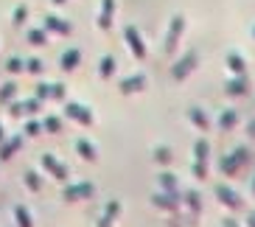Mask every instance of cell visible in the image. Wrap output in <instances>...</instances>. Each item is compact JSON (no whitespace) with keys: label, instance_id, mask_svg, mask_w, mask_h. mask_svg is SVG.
Wrapping results in <instances>:
<instances>
[{"label":"cell","instance_id":"6da1fadb","mask_svg":"<svg viewBox=\"0 0 255 227\" xmlns=\"http://www.w3.org/2000/svg\"><path fill=\"white\" fill-rule=\"evenodd\" d=\"M250 163H253V149H247V146H236L230 154H225V157L219 160V171H222L225 177H239Z\"/></svg>","mask_w":255,"mask_h":227},{"label":"cell","instance_id":"7a4b0ae2","mask_svg":"<svg viewBox=\"0 0 255 227\" xmlns=\"http://www.w3.org/2000/svg\"><path fill=\"white\" fill-rule=\"evenodd\" d=\"M185 28H188L185 14H174L171 20H168V28H165V37H163V53L165 56H174V53H177L180 39L185 37Z\"/></svg>","mask_w":255,"mask_h":227},{"label":"cell","instance_id":"3957f363","mask_svg":"<svg viewBox=\"0 0 255 227\" xmlns=\"http://www.w3.org/2000/svg\"><path fill=\"white\" fill-rule=\"evenodd\" d=\"M199 62H202L199 59V51H196V48H188L185 53H180V56L171 62V79L174 82H185L188 76L199 68Z\"/></svg>","mask_w":255,"mask_h":227},{"label":"cell","instance_id":"277c9868","mask_svg":"<svg viewBox=\"0 0 255 227\" xmlns=\"http://www.w3.org/2000/svg\"><path fill=\"white\" fill-rule=\"evenodd\" d=\"M62 115L68 118V121L79 123V126H93L96 123V113H93L90 107L79 104V101H62Z\"/></svg>","mask_w":255,"mask_h":227},{"label":"cell","instance_id":"5b68a950","mask_svg":"<svg viewBox=\"0 0 255 227\" xmlns=\"http://www.w3.org/2000/svg\"><path fill=\"white\" fill-rule=\"evenodd\" d=\"M213 197L219 199V202L225 205L227 211H244V197H241L239 191L233 188V185H227V182H219L216 188H213Z\"/></svg>","mask_w":255,"mask_h":227},{"label":"cell","instance_id":"8992f818","mask_svg":"<svg viewBox=\"0 0 255 227\" xmlns=\"http://www.w3.org/2000/svg\"><path fill=\"white\" fill-rule=\"evenodd\" d=\"M151 205L165 213H177L182 208V191H160L157 188L151 194Z\"/></svg>","mask_w":255,"mask_h":227},{"label":"cell","instance_id":"52a82bcc","mask_svg":"<svg viewBox=\"0 0 255 227\" xmlns=\"http://www.w3.org/2000/svg\"><path fill=\"white\" fill-rule=\"evenodd\" d=\"M124 42H127L129 53H132L137 62H143L146 56H149V48H146V42H143L140 28H135V25H127V28H124Z\"/></svg>","mask_w":255,"mask_h":227},{"label":"cell","instance_id":"ba28073f","mask_svg":"<svg viewBox=\"0 0 255 227\" xmlns=\"http://www.w3.org/2000/svg\"><path fill=\"white\" fill-rule=\"evenodd\" d=\"M149 87V76L146 73H129V76H124L118 82V90H121V96H135V93H143Z\"/></svg>","mask_w":255,"mask_h":227},{"label":"cell","instance_id":"9c48e42d","mask_svg":"<svg viewBox=\"0 0 255 227\" xmlns=\"http://www.w3.org/2000/svg\"><path fill=\"white\" fill-rule=\"evenodd\" d=\"M39 166H42V171H45L48 177H53V180H59V182H65L68 180V166L65 163H59V157L56 154H51V151H45L42 157H39Z\"/></svg>","mask_w":255,"mask_h":227},{"label":"cell","instance_id":"30bf717a","mask_svg":"<svg viewBox=\"0 0 255 227\" xmlns=\"http://www.w3.org/2000/svg\"><path fill=\"white\" fill-rule=\"evenodd\" d=\"M93 194H96V185L93 182H70V185L62 188V199H68V202H84Z\"/></svg>","mask_w":255,"mask_h":227},{"label":"cell","instance_id":"8fae6325","mask_svg":"<svg viewBox=\"0 0 255 227\" xmlns=\"http://www.w3.org/2000/svg\"><path fill=\"white\" fill-rule=\"evenodd\" d=\"M42 28H45L48 34H53V37H68V34H73V23L62 20V17H56V14L42 17Z\"/></svg>","mask_w":255,"mask_h":227},{"label":"cell","instance_id":"7c38bea8","mask_svg":"<svg viewBox=\"0 0 255 227\" xmlns=\"http://www.w3.org/2000/svg\"><path fill=\"white\" fill-rule=\"evenodd\" d=\"M185 115H188V121H191V126L199 129V132H210L213 129V118H210L208 110H202V107H196V104L188 107Z\"/></svg>","mask_w":255,"mask_h":227},{"label":"cell","instance_id":"4fadbf2b","mask_svg":"<svg viewBox=\"0 0 255 227\" xmlns=\"http://www.w3.org/2000/svg\"><path fill=\"white\" fill-rule=\"evenodd\" d=\"M250 93V79L247 73L244 76H230L225 82V96H230V99H241V96H247Z\"/></svg>","mask_w":255,"mask_h":227},{"label":"cell","instance_id":"5bb4252c","mask_svg":"<svg viewBox=\"0 0 255 227\" xmlns=\"http://www.w3.org/2000/svg\"><path fill=\"white\" fill-rule=\"evenodd\" d=\"M39 107H42V101L34 96V99H25V101H11V110L8 113L14 115V118H31V115H37L39 113Z\"/></svg>","mask_w":255,"mask_h":227},{"label":"cell","instance_id":"9a60e30c","mask_svg":"<svg viewBox=\"0 0 255 227\" xmlns=\"http://www.w3.org/2000/svg\"><path fill=\"white\" fill-rule=\"evenodd\" d=\"M115 0H101V8H98V28L101 31H110L115 23Z\"/></svg>","mask_w":255,"mask_h":227},{"label":"cell","instance_id":"2e32d148","mask_svg":"<svg viewBox=\"0 0 255 227\" xmlns=\"http://www.w3.org/2000/svg\"><path fill=\"white\" fill-rule=\"evenodd\" d=\"M239 123H241V115H239V110H233V107L222 110V113H219V118H216V126L222 129V132H233Z\"/></svg>","mask_w":255,"mask_h":227},{"label":"cell","instance_id":"e0dca14e","mask_svg":"<svg viewBox=\"0 0 255 227\" xmlns=\"http://www.w3.org/2000/svg\"><path fill=\"white\" fill-rule=\"evenodd\" d=\"M182 208H188L191 219H196L202 213V197H199V191H182Z\"/></svg>","mask_w":255,"mask_h":227},{"label":"cell","instance_id":"ac0fdd59","mask_svg":"<svg viewBox=\"0 0 255 227\" xmlns=\"http://www.w3.org/2000/svg\"><path fill=\"white\" fill-rule=\"evenodd\" d=\"M76 154H79L82 160L96 163V160H98V146L93 143L90 137H79V140H76Z\"/></svg>","mask_w":255,"mask_h":227},{"label":"cell","instance_id":"d6986e66","mask_svg":"<svg viewBox=\"0 0 255 227\" xmlns=\"http://www.w3.org/2000/svg\"><path fill=\"white\" fill-rule=\"evenodd\" d=\"M225 65H227V70H230L233 76H244V73H247V59H244L239 51H230V53H227V56H225Z\"/></svg>","mask_w":255,"mask_h":227},{"label":"cell","instance_id":"ffe728a7","mask_svg":"<svg viewBox=\"0 0 255 227\" xmlns=\"http://www.w3.org/2000/svg\"><path fill=\"white\" fill-rule=\"evenodd\" d=\"M79 65H82V51H79V48L62 51V56H59V68L62 70H76Z\"/></svg>","mask_w":255,"mask_h":227},{"label":"cell","instance_id":"44dd1931","mask_svg":"<svg viewBox=\"0 0 255 227\" xmlns=\"http://www.w3.org/2000/svg\"><path fill=\"white\" fill-rule=\"evenodd\" d=\"M23 146V135H14V137H6L0 140V160H11L17 154V149Z\"/></svg>","mask_w":255,"mask_h":227},{"label":"cell","instance_id":"7402d4cb","mask_svg":"<svg viewBox=\"0 0 255 227\" xmlns=\"http://www.w3.org/2000/svg\"><path fill=\"white\" fill-rule=\"evenodd\" d=\"M118 70V62H115V56L113 53H104L101 56V62H98V79H113V73Z\"/></svg>","mask_w":255,"mask_h":227},{"label":"cell","instance_id":"603a6c76","mask_svg":"<svg viewBox=\"0 0 255 227\" xmlns=\"http://www.w3.org/2000/svg\"><path fill=\"white\" fill-rule=\"evenodd\" d=\"M151 160H154L157 166H171V163H174V151H171V146H165V143L154 146V149H151Z\"/></svg>","mask_w":255,"mask_h":227},{"label":"cell","instance_id":"cb8c5ba5","mask_svg":"<svg viewBox=\"0 0 255 227\" xmlns=\"http://www.w3.org/2000/svg\"><path fill=\"white\" fill-rule=\"evenodd\" d=\"M14 225L17 227H34V216H31V211L25 208V205H14Z\"/></svg>","mask_w":255,"mask_h":227},{"label":"cell","instance_id":"d4e9b609","mask_svg":"<svg viewBox=\"0 0 255 227\" xmlns=\"http://www.w3.org/2000/svg\"><path fill=\"white\" fill-rule=\"evenodd\" d=\"M157 188H160V191H182L177 174H171V171H163V174H157Z\"/></svg>","mask_w":255,"mask_h":227},{"label":"cell","instance_id":"484cf974","mask_svg":"<svg viewBox=\"0 0 255 227\" xmlns=\"http://www.w3.org/2000/svg\"><path fill=\"white\" fill-rule=\"evenodd\" d=\"M23 182H25V188H28L31 194H39V191L45 188V180H42L37 171H25V174H23Z\"/></svg>","mask_w":255,"mask_h":227},{"label":"cell","instance_id":"4316f807","mask_svg":"<svg viewBox=\"0 0 255 227\" xmlns=\"http://www.w3.org/2000/svg\"><path fill=\"white\" fill-rule=\"evenodd\" d=\"M25 39H28L31 45H48V39H51V34H48L45 28H42V25H39V28H28V34H25Z\"/></svg>","mask_w":255,"mask_h":227},{"label":"cell","instance_id":"83f0119b","mask_svg":"<svg viewBox=\"0 0 255 227\" xmlns=\"http://www.w3.org/2000/svg\"><path fill=\"white\" fill-rule=\"evenodd\" d=\"M17 82H6V84H0V104H11V101L17 99Z\"/></svg>","mask_w":255,"mask_h":227},{"label":"cell","instance_id":"f1b7e54d","mask_svg":"<svg viewBox=\"0 0 255 227\" xmlns=\"http://www.w3.org/2000/svg\"><path fill=\"white\" fill-rule=\"evenodd\" d=\"M42 132H48V135H59L62 132V118L59 115H45V118H42Z\"/></svg>","mask_w":255,"mask_h":227},{"label":"cell","instance_id":"f546056e","mask_svg":"<svg viewBox=\"0 0 255 227\" xmlns=\"http://www.w3.org/2000/svg\"><path fill=\"white\" fill-rule=\"evenodd\" d=\"M194 160H210V140L208 137L194 140Z\"/></svg>","mask_w":255,"mask_h":227},{"label":"cell","instance_id":"4dcf8cb0","mask_svg":"<svg viewBox=\"0 0 255 227\" xmlns=\"http://www.w3.org/2000/svg\"><path fill=\"white\" fill-rule=\"evenodd\" d=\"M25 73L42 76V73H45V62L39 59V56H31V59H25Z\"/></svg>","mask_w":255,"mask_h":227},{"label":"cell","instance_id":"1f68e13d","mask_svg":"<svg viewBox=\"0 0 255 227\" xmlns=\"http://www.w3.org/2000/svg\"><path fill=\"white\" fill-rule=\"evenodd\" d=\"M191 174H194L196 180H208V174H210L208 160H194V163H191Z\"/></svg>","mask_w":255,"mask_h":227},{"label":"cell","instance_id":"d6a6232c","mask_svg":"<svg viewBox=\"0 0 255 227\" xmlns=\"http://www.w3.org/2000/svg\"><path fill=\"white\" fill-rule=\"evenodd\" d=\"M25 20H28V6H14V11H11V25L20 28V25H25Z\"/></svg>","mask_w":255,"mask_h":227},{"label":"cell","instance_id":"836d02e7","mask_svg":"<svg viewBox=\"0 0 255 227\" xmlns=\"http://www.w3.org/2000/svg\"><path fill=\"white\" fill-rule=\"evenodd\" d=\"M121 211H124V205H121V199H110V202L104 205V216H110L113 222H118Z\"/></svg>","mask_w":255,"mask_h":227},{"label":"cell","instance_id":"e575fe53","mask_svg":"<svg viewBox=\"0 0 255 227\" xmlns=\"http://www.w3.org/2000/svg\"><path fill=\"white\" fill-rule=\"evenodd\" d=\"M68 99V87L62 82H51V101H65Z\"/></svg>","mask_w":255,"mask_h":227},{"label":"cell","instance_id":"d590c367","mask_svg":"<svg viewBox=\"0 0 255 227\" xmlns=\"http://www.w3.org/2000/svg\"><path fill=\"white\" fill-rule=\"evenodd\" d=\"M6 70L11 76H20V73H25V62L20 59V56H11V59L6 62Z\"/></svg>","mask_w":255,"mask_h":227},{"label":"cell","instance_id":"8d00e7d4","mask_svg":"<svg viewBox=\"0 0 255 227\" xmlns=\"http://www.w3.org/2000/svg\"><path fill=\"white\" fill-rule=\"evenodd\" d=\"M23 135H25V137H37V135H42V121H25Z\"/></svg>","mask_w":255,"mask_h":227},{"label":"cell","instance_id":"74e56055","mask_svg":"<svg viewBox=\"0 0 255 227\" xmlns=\"http://www.w3.org/2000/svg\"><path fill=\"white\" fill-rule=\"evenodd\" d=\"M34 96H37L39 101H51V82H39L37 87H34Z\"/></svg>","mask_w":255,"mask_h":227},{"label":"cell","instance_id":"f35d334b","mask_svg":"<svg viewBox=\"0 0 255 227\" xmlns=\"http://www.w3.org/2000/svg\"><path fill=\"white\" fill-rule=\"evenodd\" d=\"M96 227H115V222L110 219V216H104V213H101V216L96 219Z\"/></svg>","mask_w":255,"mask_h":227},{"label":"cell","instance_id":"ab89813d","mask_svg":"<svg viewBox=\"0 0 255 227\" xmlns=\"http://www.w3.org/2000/svg\"><path fill=\"white\" fill-rule=\"evenodd\" d=\"M222 227H241V222L233 219V216H225V219H222Z\"/></svg>","mask_w":255,"mask_h":227},{"label":"cell","instance_id":"60d3db41","mask_svg":"<svg viewBox=\"0 0 255 227\" xmlns=\"http://www.w3.org/2000/svg\"><path fill=\"white\" fill-rule=\"evenodd\" d=\"M247 137H253V140H255V118H250V121H247Z\"/></svg>","mask_w":255,"mask_h":227},{"label":"cell","instance_id":"b9f144b4","mask_svg":"<svg viewBox=\"0 0 255 227\" xmlns=\"http://www.w3.org/2000/svg\"><path fill=\"white\" fill-rule=\"evenodd\" d=\"M247 227H255V211L247 213Z\"/></svg>","mask_w":255,"mask_h":227},{"label":"cell","instance_id":"7bdbcfd3","mask_svg":"<svg viewBox=\"0 0 255 227\" xmlns=\"http://www.w3.org/2000/svg\"><path fill=\"white\" fill-rule=\"evenodd\" d=\"M250 197H255V177L250 180Z\"/></svg>","mask_w":255,"mask_h":227},{"label":"cell","instance_id":"ee69618b","mask_svg":"<svg viewBox=\"0 0 255 227\" xmlns=\"http://www.w3.org/2000/svg\"><path fill=\"white\" fill-rule=\"evenodd\" d=\"M0 140H6V129H3V123H0Z\"/></svg>","mask_w":255,"mask_h":227},{"label":"cell","instance_id":"f6af8a7d","mask_svg":"<svg viewBox=\"0 0 255 227\" xmlns=\"http://www.w3.org/2000/svg\"><path fill=\"white\" fill-rule=\"evenodd\" d=\"M250 37H253V39H255V23H253V25H250Z\"/></svg>","mask_w":255,"mask_h":227},{"label":"cell","instance_id":"bcb514c9","mask_svg":"<svg viewBox=\"0 0 255 227\" xmlns=\"http://www.w3.org/2000/svg\"><path fill=\"white\" fill-rule=\"evenodd\" d=\"M62 3H68V0H53V6H62Z\"/></svg>","mask_w":255,"mask_h":227}]
</instances>
